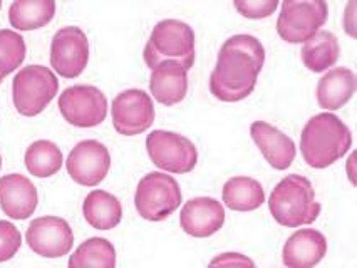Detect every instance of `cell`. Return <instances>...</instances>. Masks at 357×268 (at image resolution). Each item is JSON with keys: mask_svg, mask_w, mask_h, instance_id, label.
Wrapping results in <instances>:
<instances>
[{"mask_svg": "<svg viewBox=\"0 0 357 268\" xmlns=\"http://www.w3.org/2000/svg\"><path fill=\"white\" fill-rule=\"evenodd\" d=\"M265 64V49L257 37L236 34L225 40L210 76V90L223 102L243 101L253 93Z\"/></svg>", "mask_w": 357, "mask_h": 268, "instance_id": "6da1fadb", "label": "cell"}, {"mask_svg": "<svg viewBox=\"0 0 357 268\" xmlns=\"http://www.w3.org/2000/svg\"><path fill=\"white\" fill-rule=\"evenodd\" d=\"M352 146V133L342 119L322 113L307 121L301 134L302 158L310 168L324 170L346 156Z\"/></svg>", "mask_w": 357, "mask_h": 268, "instance_id": "7a4b0ae2", "label": "cell"}, {"mask_svg": "<svg viewBox=\"0 0 357 268\" xmlns=\"http://www.w3.org/2000/svg\"><path fill=\"white\" fill-rule=\"evenodd\" d=\"M268 210L279 225L298 228L312 225L321 214L322 206L315 200L310 180L302 175H289L273 188L268 200Z\"/></svg>", "mask_w": 357, "mask_h": 268, "instance_id": "3957f363", "label": "cell"}, {"mask_svg": "<svg viewBox=\"0 0 357 268\" xmlns=\"http://www.w3.org/2000/svg\"><path fill=\"white\" fill-rule=\"evenodd\" d=\"M143 59L149 69L165 61H176L186 69L195 64V32L186 22L176 19H165L153 27Z\"/></svg>", "mask_w": 357, "mask_h": 268, "instance_id": "277c9868", "label": "cell"}, {"mask_svg": "<svg viewBox=\"0 0 357 268\" xmlns=\"http://www.w3.org/2000/svg\"><path fill=\"white\" fill-rule=\"evenodd\" d=\"M57 90L59 81L54 71L44 65L32 64L15 74L12 81V102L19 114L34 118L51 104Z\"/></svg>", "mask_w": 357, "mask_h": 268, "instance_id": "5b68a950", "label": "cell"}, {"mask_svg": "<svg viewBox=\"0 0 357 268\" xmlns=\"http://www.w3.org/2000/svg\"><path fill=\"white\" fill-rule=\"evenodd\" d=\"M181 205L180 184L163 171H153L139 180L135 193L136 212L146 221H163Z\"/></svg>", "mask_w": 357, "mask_h": 268, "instance_id": "8992f818", "label": "cell"}, {"mask_svg": "<svg viewBox=\"0 0 357 268\" xmlns=\"http://www.w3.org/2000/svg\"><path fill=\"white\" fill-rule=\"evenodd\" d=\"M329 6L322 0H285L277 19V34L289 44H304L324 27Z\"/></svg>", "mask_w": 357, "mask_h": 268, "instance_id": "52a82bcc", "label": "cell"}, {"mask_svg": "<svg viewBox=\"0 0 357 268\" xmlns=\"http://www.w3.org/2000/svg\"><path fill=\"white\" fill-rule=\"evenodd\" d=\"M146 151L151 163L163 173L186 175L198 163L195 144L183 134L173 131L155 129L146 138Z\"/></svg>", "mask_w": 357, "mask_h": 268, "instance_id": "ba28073f", "label": "cell"}, {"mask_svg": "<svg viewBox=\"0 0 357 268\" xmlns=\"http://www.w3.org/2000/svg\"><path fill=\"white\" fill-rule=\"evenodd\" d=\"M57 104L62 118L76 127H96L107 116L105 93L91 84H77L64 89Z\"/></svg>", "mask_w": 357, "mask_h": 268, "instance_id": "9c48e42d", "label": "cell"}, {"mask_svg": "<svg viewBox=\"0 0 357 268\" xmlns=\"http://www.w3.org/2000/svg\"><path fill=\"white\" fill-rule=\"evenodd\" d=\"M155 104L146 90L128 89L119 93L111 104L113 126L123 136H138L155 123Z\"/></svg>", "mask_w": 357, "mask_h": 268, "instance_id": "30bf717a", "label": "cell"}, {"mask_svg": "<svg viewBox=\"0 0 357 268\" xmlns=\"http://www.w3.org/2000/svg\"><path fill=\"white\" fill-rule=\"evenodd\" d=\"M89 63V40L81 27L68 26L56 32L51 42V65L66 79H76Z\"/></svg>", "mask_w": 357, "mask_h": 268, "instance_id": "8fae6325", "label": "cell"}, {"mask_svg": "<svg viewBox=\"0 0 357 268\" xmlns=\"http://www.w3.org/2000/svg\"><path fill=\"white\" fill-rule=\"evenodd\" d=\"M66 168L70 180L81 187H98L109 173V150L96 139H84L70 150Z\"/></svg>", "mask_w": 357, "mask_h": 268, "instance_id": "7c38bea8", "label": "cell"}, {"mask_svg": "<svg viewBox=\"0 0 357 268\" xmlns=\"http://www.w3.org/2000/svg\"><path fill=\"white\" fill-rule=\"evenodd\" d=\"M26 240L29 249L44 258H61L74 246L73 228L64 218L40 216L31 221Z\"/></svg>", "mask_w": 357, "mask_h": 268, "instance_id": "4fadbf2b", "label": "cell"}, {"mask_svg": "<svg viewBox=\"0 0 357 268\" xmlns=\"http://www.w3.org/2000/svg\"><path fill=\"white\" fill-rule=\"evenodd\" d=\"M225 223V210L210 196H198L186 201L180 213V225L193 238H208L220 232Z\"/></svg>", "mask_w": 357, "mask_h": 268, "instance_id": "5bb4252c", "label": "cell"}, {"mask_svg": "<svg viewBox=\"0 0 357 268\" xmlns=\"http://www.w3.org/2000/svg\"><path fill=\"white\" fill-rule=\"evenodd\" d=\"M39 193L27 176L10 173L0 178V208L12 220H27L34 214Z\"/></svg>", "mask_w": 357, "mask_h": 268, "instance_id": "9a60e30c", "label": "cell"}, {"mask_svg": "<svg viewBox=\"0 0 357 268\" xmlns=\"http://www.w3.org/2000/svg\"><path fill=\"white\" fill-rule=\"evenodd\" d=\"M250 136L273 170L284 171L292 166L297 148L287 134L268 123L255 121L250 126Z\"/></svg>", "mask_w": 357, "mask_h": 268, "instance_id": "2e32d148", "label": "cell"}, {"mask_svg": "<svg viewBox=\"0 0 357 268\" xmlns=\"http://www.w3.org/2000/svg\"><path fill=\"white\" fill-rule=\"evenodd\" d=\"M327 253V238L314 228L297 230L285 242L282 260L287 268H314Z\"/></svg>", "mask_w": 357, "mask_h": 268, "instance_id": "e0dca14e", "label": "cell"}, {"mask_svg": "<svg viewBox=\"0 0 357 268\" xmlns=\"http://www.w3.org/2000/svg\"><path fill=\"white\" fill-rule=\"evenodd\" d=\"M149 90L158 102L174 106L188 93V69L176 61H165L151 69Z\"/></svg>", "mask_w": 357, "mask_h": 268, "instance_id": "ac0fdd59", "label": "cell"}, {"mask_svg": "<svg viewBox=\"0 0 357 268\" xmlns=\"http://www.w3.org/2000/svg\"><path fill=\"white\" fill-rule=\"evenodd\" d=\"M356 74L347 68H332L319 81L317 96L319 106L327 111H337L351 101L356 94Z\"/></svg>", "mask_w": 357, "mask_h": 268, "instance_id": "d6986e66", "label": "cell"}, {"mask_svg": "<svg viewBox=\"0 0 357 268\" xmlns=\"http://www.w3.org/2000/svg\"><path fill=\"white\" fill-rule=\"evenodd\" d=\"M84 220L96 230H113L121 223L123 206L121 201L105 189H94L86 196L82 203Z\"/></svg>", "mask_w": 357, "mask_h": 268, "instance_id": "ffe728a7", "label": "cell"}, {"mask_svg": "<svg viewBox=\"0 0 357 268\" xmlns=\"http://www.w3.org/2000/svg\"><path fill=\"white\" fill-rule=\"evenodd\" d=\"M222 200L234 212L248 213L265 203V191L260 181L250 176H234L223 184Z\"/></svg>", "mask_w": 357, "mask_h": 268, "instance_id": "44dd1931", "label": "cell"}, {"mask_svg": "<svg viewBox=\"0 0 357 268\" xmlns=\"http://www.w3.org/2000/svg\"><path fill=\"white\" fill-rule=\"evenodd\" d=\"M340 56L339 40L329 31H319L302 45V63L310 72L329 71L337 64Z\"/></svg>", "mask_w": 357, "mask_h": 268, "instance_id": "7402d4cb", "label": "cell"}, {"mask_svg": "<svg viewBox=\"0 0 357 268\" xmlns=\"http://www.w3.org/2000/svg\"><path fill=\"white\" fill-rule=\"evenodd\" d=\"M54 0H17L9 7V22L15 31H37L56 15Z\"/></svg>", "mask_w": 357, "mask_h": 268, "instance_id": "603a6c76", "label": "cell"}, {"mask_svg": "<svg viewBox=\"0 0 357 268\" xmlns=\"http://www.w3.org/2000/svg\"><path fill=\"white\" fill-rule=\"evenodd\" d=\"M62 151L56 143L49 139H39L27 148L24 155V163L29 175L36 178H51L62 168Z\"/></svg>", "mask_w": 357, "mask_h": 268, "instance_id": "cb8c5ba5", "label": "cell"}, {"mask_svg": "<svg viewBox=\"0 0 357 268\" xmlns=\"http://www.w3.org/2000/svg\"><path fill=\"white\" fill-rule=\"evenodd\" d=\"M68 268H116V250L101 237L82 242L69 257Z\"/></svg>", "mask_w": 357, "mask_h": 268, "instance_id": "d4e9b609", "label": "cell"}, {"mask_svg": "<svg viewBox=\"0 0 357 268\" xmlns=\"http://www.w3.org/2000/svg\"><path fill=\"white\" fill-rule=\"evenodd\" d=\"M26 40L12 29L0 31V82L22 65L26 59Z\"/></svg>", "mask_w": 357, "mask_h": 268, "instance_id": "484cf974", "label": "cell"}, {"mask_svg": "<svg viewBox=\"0 0 357 268\" xmlns=\"http://www.w3.org/2000/svg\"><path fill=\"white\" fill-rule=\"evenodd\" d=\"M22 246V235L14 223L0 220V263L9 262Z\"/></svg>", "mask_w": 357, "mask_h": 268, "instance_id": "4316f807", "label": "cell"}, {"mask_svg": "<svg viewBox=\"0 0 357 268\" xmlns=\"http://www.w3.org/2000/svg\"><path fill=\"white\" fill-rule=\"evenodd\" d=\"M280 3L277 0H235L234 7L247 19L271 17Z\"/></svg>", "mask_w": 357, "mask_h": 268, "instance_id": "83f0119b", "label": "cell"}, {"mask_svg": "<svg viewBox=\"0 0 357 268\" xmlns=\"http://www.w3.org/2000/svg\"><path fill=\"white\" fill-rule=\"evenodd\" d=\"M208 268H257V265L247 255L227 251V253H220L211 260Z\"/></svg>", "mask_w": 357, "mask_h": 268, "instance_id": "f1b7e54d", "label": "cell"}, {"mask_svg": "<svg viewBox=\"0 0 357 268\" xmlns=\"http://www.w3.org/2000/svg\"><path fill=\"white\" fill-rule=\"evenodd\" d=\"M354 14H356V2L347 3L346 15H344V29L351 37H356V24H354Z\"/></svg>", "mask_w": 357, "mask_h": 268, "instance_id": "f546056e", "label": "cell"}, {"mask_svg": "<svg viewBox=\"0 0 357 268\" xmlns=\"http://www.w3.org/2000/svg\"><path fill=\"white\" fill-rule=\"evenodd\" d=\"M0 170H2V155H0Z\"/></svg>", "mask_w": 357, "mask_h": 268, "instance_id": "4dcf8cb0", "label": "cell"}, {"mask_svg": "<svg viewBox=\"0 0 357 268\" xmlns=\"http://www.w3.org/2000/svg\"><path fill=\"white\" fill-rule=\"evenodd\" d=\"M0 9H2V2H0Z\"/></svg>", "mask_w": 357, "mask_h": 268, "instance_id": "1f68e13d", "label": "cell"}]
</instances>
